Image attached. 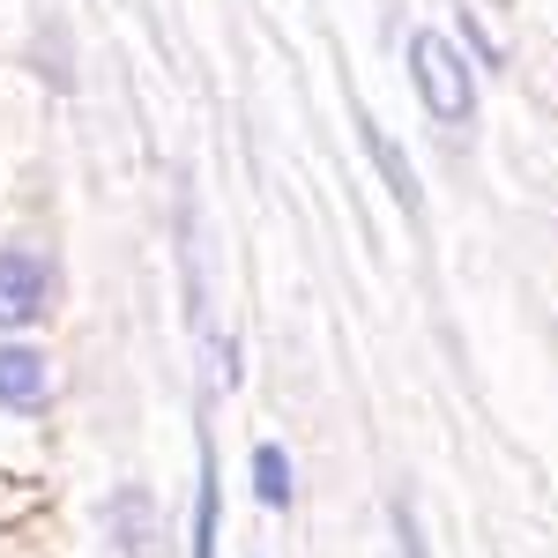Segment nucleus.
<instances>
[{
	"mask_svg": "<svg viewBox=\"0 0 558 558\" xmlns=\"http://www.w3.org/2000/svg\"><path fill=\"white\" fill-rule=\"evenodd\" d=\"M410 75H417V97H425V112H432V120L462 128V120L476 112L470 68H462V52L439 38V31H417V38H410Z\"/></svg>",
	"mask_w": 558,
	"mask_h": 558,
	"instance_id": "f257e3e1",
	"label": "nucleus"
},
{
	"mask_svg": "<svg viewBox=\"0 0 558 558\" xmlns=\"http://www.w3.org/2000/svg\"><path fill=\"white\" fill-rule=\"evenodd\" d=\"M45 305H52V260L0 254V328H31Z\"/></svg>",
	"mask_w": 558,
	"mask_h": 558,
	"instance_id": "f03ea898",
	"label": "nucleus"
},
{
	"mask_svg": "<svg viewBox=\"0 0 558 558\" xmlns=\"http://www.w3.org/2000/svg\"><path fill=\"white\" fill-rule=\"evenodd\" d=\"M216 551V462L202 454V507H194V558Z\"/></svg>",
	"mask_w": 558,
	"mask_h": 558,
	"instance_id": "0eeeda50",
	"label": "nucleus"
},
{
	"mask_svg": "<svg viewBox=\"0 0 558 558\" xmlns=\"http://www.w3.org/2000/svg\"><path fill=\"white\" fill-rule=\"evenodd\" d=\"M112 544L128 558H157V507H149V492L142 484H128V492H112Z\"/></svg>",
	"mask_w": 558,
	"mask_h": 558,
	"instance_id": "20e7f679",
	"label": "nucleus"
},
{
	"mask_svg": "<svg viewBox=\"0 0 558 558\" xmlns=\"http://www.w3.org/2000/svg\"><path fill=\"white\" fill-rule=\"evenodd\" d=\"M365 149H373V165L387 172V186H395V202H402V209H417V179H410V165H402V149H395V142H387V134L373 128V120H365Z\"/></svg>",
	"mask_w": 558,
	"mask_h": 558,
	"instance_id": "39448f33",
	"label": "nucleus"
},
{
	"mask_svg": "<svg viewBox=\"0 0 558 558\" xmlns=\"http://www.w3.org/2000/svg\"><path fill=\"white\" fill-rule=\"evenodd\" d=\"M254 492H260V507H291V462H283V447H254Z\"/></svg>",
	"mask_w": 558,
	"mask_h": 558,
	"instance_id": "423d86ee",
	"label": "nucleus"
},
{
	"mask_svg": "<svg viewBox=\"0 0 558 558\" xmlns=\"http://www.w3.org/2000/svg\"><path fill=\"white\" fill-rule=\"evenodd\" d=\"M45 402H52V373H45V357L31 343H0V410L38 417Z\"/></svg>",
	"mask_w": 558,
	"mask_h": 558,
	"instance_id": "7ed1b4c3",
	"label": "nucleus"
}]
</instances>
